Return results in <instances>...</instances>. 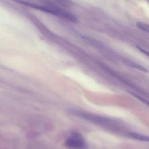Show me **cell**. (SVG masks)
<instances>
[{
  "instance_id": "cell-4",
  "label": "cell",
  "mask_w": 149,
  "mask_h": 149,
  "mask_svg": "<svg viewBox=\"0 0 149 149\" xmlns=\"http://www.w3.org/2000/svg\"><path fill=\"white\" fill-rule=\"evenodd\" d=\"M129 137L138 140L149 142V136L146 135H143V134L136 133H129Z\"/></svg>"
},
{
  "instance_id": "cell-2",
  "label": "cell",
  "mask_w": 149,
  "mask_h": 149,
  "mask_svg": "<svg viewBox=\"0 0 149 149\" xmlns=\"http://www.w3.org/2000/svg\"><path fill=\"white\" fill-rule=\"evenodd\" d=\"M66 146L72 149H81L86 146V141L83 136L77 133L72 134L66 141Z\"/></svg>"
},
{
  "instance_id": "cell-3",
  "label": "cell",
  "mask_w": 149,
  "mask_h": 149,
  "mask_svg": "<svg viewBox=\"0 0 149 149\" xmlns=\"http://www.w3.org/2000/svg\"><path fill=\"white\" fill-rule=\"evenodd\" d=\"M124 62L127 64V65L131 66V67H133V68H136V69H137L141 71H143L144 72H147V70L144 68L143 66H142L141 65L134 62H133L132 61H130V60H128V59H124Z\"/></svg>"
},
{
  "instance_id": "cell-6",
  "label": "cell",
  "mask_w": 149,
  "mask_h": 149,
  "mask_svg": "<svg viewBox=\"0 0 149 149\" xmlns=\"http://www.w3.org/2000/svg\"><path fill=\"white\" fill-rule=\"evenodd\" d=\"M138 48H139V49L140 51H141L143 53H144V54H146V55H148V56H149V52H148V51H146V50H144L143 49H142V48H139V47H138Z\"/></svg>"
},
{
  "instance_id": "cell-1",
  "label": "cell",
  "mask_w": 149,
  "mask_h": 149,
  "mask_svg": "<svg viewBox=\"0 0 149 149\" xmlns=\"http://www.w3.org/2000/svg\"><path fill=\"white\" fill-rule=\"evenodd\" d=\"M16 2L24 4V5L30 6L31 8H34L36 9H38V10H41L42 11H44L45 12H48L49 13L56 15L57 16H59V17L68 19L71 21H74L76 20L75 17L71 15L70 13H69L65 11H63L58 8L55 7H51V6H40V5H37L36 3H32L30 2H27L23 0H15Z\"/></svg>"
},
{
  "instance_id": "cell-5",
  "label": "cell",
  "mask_w": 149,
  "mask_h": 149,
  "mask_svg": "<svg viewBox=\"0 0 149 149\" xmlns=\"http://www.w3.org/2000/svg\"><path fill=\"white\" fill-rule=\"evenodd\" d=\"M136 26L142 31L149 33V24L146 23L139 22L136 23Z\"/></svg>"
}]
</instances>
